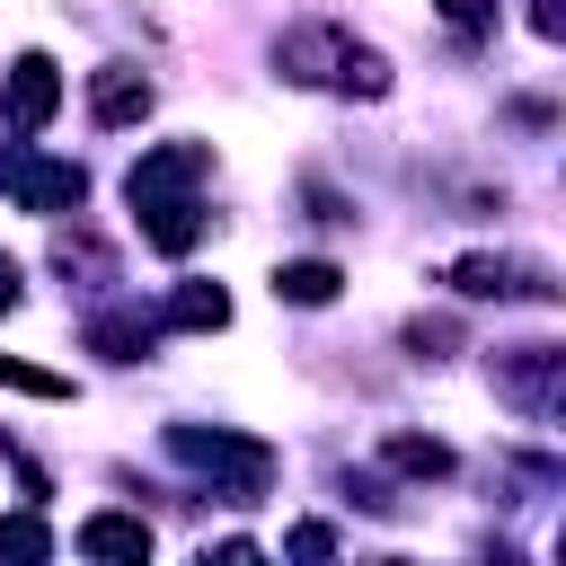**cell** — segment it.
<instances>
[{"mask_svg": "<svg viewBox=\"0 0 566 566\" xmlns=\"http://www.w3.org/2000/svg\"><path fill=\"white\" fill-rule=\"evenodd\" d=\"M212 177V142H159V150H142L133 159V177H124V195H133V212H142V239L159 248V256H186L195 239H203V186Z\"/></svg>", "mask_w": 566, "mask_h": 566, "instance_id": "cell-1", "label": "cell"}, {"mask_svg": "<svg viewBox=\"0 0 566 566\" xmlns=\"http://www.w3.org/2000/svg\"><path fill=\"white\" fill-rule=\"evenodd\" d=\"M274 62L292 71V80H310V88H345V97H389V62L371 53V44H354L345 27H292L283 44H274Z\"/></svg>", "mask_w": 566, "mask_h": 566, "instance_id": "cell-2", "label": "cell"}, {"mask_svg": "<svg viewBox=\"0 0 566 566\" xmlns=\"http://www.w3.org/2000/svg\"><path fill=\"white\" fill-rule=\"evenodd\" d=\"M168 451L186 460V469H203L230 504H256L265 486H274V451L265 442H239V433H203V424H168Z\"/></svg>", "mask_w": 566, "mask_h": 566, "instance_id": "cell-3", "label": "cell"}, {"mask_svg": "<svg viewBox=\"0 0 566 566\" xmlns=\"http://www.w3.org/2000/svg\"><path fill=\"white\" fill-rule=\"evenodd\" d=\"M0 186L18 212H80V195H88V177L71 159H44V150H0Z\"/></svg>", "mask_w": 566, "mask_h": 566, "instance_id": "cell-4", "label": "cell"}, {"mask_svg": "<svg viewBox=\"0 0 566 566\" xmlns=\"http://www.w3.org/2000/svg\"><path fill=\"white\" fill-rule=\"evenodd\" d=\"M53 106H62V71H53L44 53H18L9 80H0V124H9V133H44Z\"/></svg>", "mask_w": 566, "mask_h": 566, "instance_id": "cell-5", "label": "cell"}, {"mask_svg": "<svg viewBox=\"0 0 566 566\" xmlns=\"http://www.w3.org/2000/svg\"><path fill=\"white\" fill-rule=\"evenodd\" d=\"M451 292L460 301H557V283L522 256H460L451 265Z\"/></svg>", "mask_w": 566, "mask_h": 566, "instance_id": "cell-6", "label": "cell"}, {"mask_svg": "<svg viewBox=\"0 0 566 566\" xmlns=\"http://www.w3.org/2000/svg\"><path fill=\"white\" fill-rule=\"evenodd\" d=\"M504 398L531 407V416H557V398H566V354H557V345H522V354H504Z\"/></svg>", "mask_w": 566, "mask_h": 566, "instance_id": "cell-7", "label": "cell"}, {"mask_svg": "<svg viewBox=\"0 0 566 566\" xmlns=\"http://www.w3.org/2000/svg\"><path fill=\"white\" fill-rule=\"evenodd\" d=\"M88 115L115 133V124H142L150 115V80H142V62H106L97 80H88Z\"/></svg>", "mask_w": 566, "mask_h": 566, "instance_id": "cell-8", "label": "cell"}, {"mask_svg": "<svg viewBox=\"0 0 566 566\" xmlns=\"http://www.w3.org/2000/svg\"><path fill=\"white\" fill-rule=\"evenodd\" d=\"M80 557H150V522L142 513H88L80 522Z\"/></svg>", "mask_w": 566, "mask_h": 566, "instance_id": "cell-9", "label": "cell"}, {"mask_svg": "<svg viewBox=\"0 0 566 566\" xmlns=\"http://www.w3.org/2000/svg\"><path fill=\"white\" fill-rule=\"evenodd\" d=\"M336 283H345V274H336L327 256H301V265H283V274H274V301H292V310H327V301H336Z\"/></svg>", "mask_w": 566, "mask_h": 566, "instance_id": "cell-10", "label": "cell"}, {"mask_svg": "<svg viewBox=\"0 0 566 566\" xmlns=\"http://www.w3.org/2000/svg\"><path fill=\"white\" fill-rule=\"evenodd\" d=\"M168 327H230V292L221 283H177L168 292Z\"/></svg>", "mask_w": 566, "mask_h": 566, "instance_id": "cell-11", "label": "cell"}, {"mask_svg": "<svg viewBox=\"0 0 566 566\" xmlns=\"http://www.w3.org/2000/svg\"><path fill=\"white\" fill-rule=\"evenodd\" d=\"M88 345H97L106 363H142V345H150V318H133V310H106V318H88Z\"/></svg>", "mask_w": 566, "mask_h": 566, "instance_id": "cell-12", "label": "cell"}, {"mask_svg": "<svg viewBox=\"0 0 566 566\" xmlns=\"http://www.w3.org/2000/svg\"><path fill=\"white\" fill-rule=\"evenodd\" d=\"M389 469H407V478H451V451H442V442H416V433H389Z\"/></svg>", "mask_w": 566, "mask_h": 566, "instance_id": "cell-13", "label": "cell"}, {"mask_svg": "<svg viewBox=\"0 0 566 566\" xmlns=\"http://www.w3.org/2000/svg\"><path fill=\"white\" fill-rule=\"evenodd\" d=\"M0 389H27V398H71V380H62V371H35V363H18V354H0Z\"/></svg>", "mask_w": 566, "mask_h": 566, "instance_id": "cell-14", "label": "cell"}, {"mask_svg": "<svg viewBox=\"0 0 566 566\" xmlns=\"http://www.w3.org/2000/svg\"><path fill=\"white\" fill-rule=\"evenodd\" d=\"M442 9V27L460 35V44H478V35H495V0H433Z\"/></svg>", "mask_w": 566, "mask_h": 566, "instance_id": "cell-15", "label": "cell"}, {"mask_svg": "<svg viewBox=\"0 0 566 566\" xmlns=\"http://www.w3.org/2000/svg\"><path fill=\"white\" fill-rule=\"evenodd\" d=\"M44 548H53V531H44L35 513H9V522H0V557H44Z\"/></svg>", "mask_w": 566, "mask_h": 566, "instance_id": "cell-16", "label": "cell"}, {"mask_svg": "<svg viewBox=\"0 0 566 566\" xmlns=\"http://www.w3.org/2000/svg\"><path fill=\"white\" fill-rule=\"evenodd\" d=\"M283 548H292V557H327V548H336V531H327V522H301Z\"/></svg>", "mask_w": 566, "mask_h": 566, "instance_id": "cell-17", "label": "cell"}, {"mask_svg": "<svg viewBox=\"0 0 566 566\" xmlns=\"http://www.w3.org/2000/svg\"><path fill=\"white\" fill-rule=\"evenodd\" d=\"M407 345H416V354H424V345H460V327H451V318H416Z\"/></svg>", "mask_w": 566, "mask_h": 566, "instance_id": "cell-18", "label": "cell"}, {"mask_svg": "<svg viewBox=\"0 0 566 566\" xmlns=\"http://www.w3.org/2000/svg\"><path fill=\"white\" fill-rule=\"evenodd\" d=\"M531 27L539 35H566V0H531Z\"/></svg>", "mask_w": 566, "mask_h": 566, "instance_id": "cell-19", "label": "cell"}, {"mask_svg": "<svg viewBox=\"0 0 566 566\" xmlns=\"http://www.w3.org/2000/svg\"><path fill=\"white\" fill-rule=\"evenodd\" d=\"M0 310H18V265L0 256Z\"/></svg>", "mask_w": 566, "mask_h": 566, "instance_id": "cell-20", "label": "cell"}]
</instances>
